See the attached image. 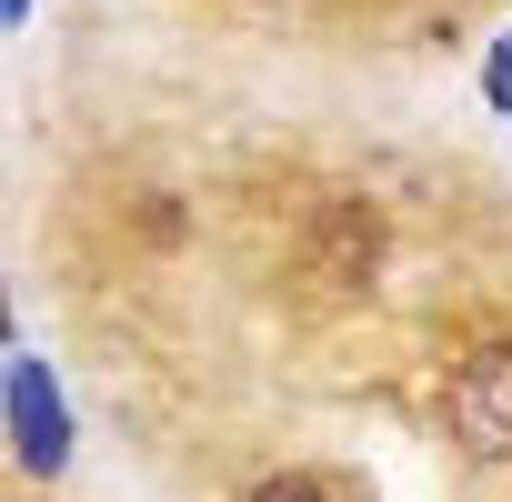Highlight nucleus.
Segmentation results:
<instances>
[{"label": "nucleus", "instance_id": "obj_4", "mask_svg": "<svg viewBox=\"0 0 512 502\" xmlns=\"http://www.w3.org/2000/svg\"><path fill=\"white\" fill-rule=\"evenodd\" d=\"M251 502H332V492H322L312 472H272V482H262V492H251Z\"/></svg>", "mask_w": 512, "mask_h": 502}, {"label": "nucleus", "instance_id": "obj_1", "mask_svg": "<svg viewBox=\"0 0 512 502\" xmlns=\"http://www.w3.org/2000/svg\"><path fill=\"white\" fill-rule=\"evenodd\" d=\"M442 422L472 462H512V342H472L452 392H442Z\"/></svg>", "mask_w": 512, "mask_h": 502}, {"label": "nucleus", "instance_id": "obj_5", "mask_svg": "<svg viewBox=\"0 0 512 502\" xmlns=\"http://www.w3.org/2000/svg\"><path fill=\"white\" fill-rule=\"evenodd\" d=\"M482 91H492V111H512V31L492 41V61H482Z\"/></svg>", "mask_w": 512, "mask_h": 502}, {"label": "nucleus", "instance_id": "obj_3", "mask_svg": "<svg viewBox=\"0 0 512 502\" xmlns=\"http://www.w3.org/2000/svg\"><path fill=\"white\" fill-rule=\"evenodd\" d=\"M312 262H322L332 282H372V262H382V221H372L362 201H332L322 231H312Z\"/></svg>", "mask_w": 512, "mask_h": 502}, {"label": "nucleus", "instance_id": "obj_2", "mask_svg": "<svg viewBox=\"0 0 512 502\" xmlns=\"http://www.w3.org/2000/svg\"><path fill=\"white\" fill-rule=\"evenodd\" d=\"M11 412H21V462H31V472H61L71 432H61V392H51V372H41L31 352L11 362Z\"/></svg>", "mask_w": 512, "mask_h": 502}]
</instances>
